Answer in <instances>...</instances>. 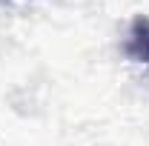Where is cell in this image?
Returning a JSON list of instances; mask_svg holds the SVG:
<instances>
[{
	"instance_id": "6da1fadb",
	"label": "cell",
	"mask_w": 149,
	"mask_h": 146,
	"mask_svg": "<svg viewBox=\"0 0 149 146\" xmlns=\"http://www.w3.org/2000/svg\"><path fill=\"white\" fill-rule=\"evenodd\" d=\"M123 52L135 63H149V17L138 15L132 20L126 43H123Z\"/></svg>"
}]
</instances>
